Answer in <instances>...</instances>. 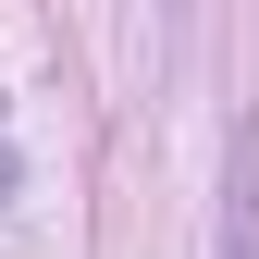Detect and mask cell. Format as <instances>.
<instances>
[{
  "label": "cell",
  "instance_id": "6da1fadb",
  "mask_svg": "<svg viewBox=\"0 0 259 259\" xmlns=\"http://www.w3.org/2000/svg\"><path fill=\"white\" fill-rule=\"evenodd\" d=\"M222 259H259V123H235V185H222Z\"/></svg>",
  "mask_w": 259,
  "mask_h": 259
},
{
  "label": "cell",
  "instance_id": "7a4b0ae2",
  "mask_svg": "<svg viewBox=\"0 0 259 259\" xmlns=\"http://www.w3.org/2000/svg\"><path fill=\"white\" fill-rule=\"evenodd\" d=\"M0 198H13V148H0Z\"/></svg>",
  "mask_w": 259,
  "mask_h": 259
}]
</instances>
